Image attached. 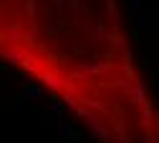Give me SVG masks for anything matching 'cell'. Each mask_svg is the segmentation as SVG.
<instances>
[{
  "mask_svg": "<svg viewBox=\"0 0 159 143\" xmlns=\"http://www.w3.org/2000/svg\"><path fill=\"white\" fill-rule=\"evenodd\" d=\"M0 60L61 100L98 143H159L116 0H0Z\"/></svg>",
  "mask_w": 159,
  "mask_h": 143,
  "instance_id": "cell-1",
  "label": "cell"
}]
</instances>
